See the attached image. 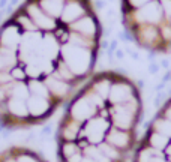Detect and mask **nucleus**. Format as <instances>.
Returning <instances> with one entry per match:
<instances>
[{"label": "nucleus", "mask_w": 171, "mask_h": 162, "mask_svg": "<svg viewBox=\"0 0 171 162\" xmlns=\"http://www.w3.org/2000/svg\"><path fill=\"white\" fill-rule=\"evenodd\" d=\"M101 23L90 0H24L0 26V126L47 122L95 74Z\"/></svg>", "instance_id": "nucleus-1"}, {"label": "nucleus", "mask_w": 171, "mask_h": 162, "mask_svg": "<svg viewBox=\"0 0 171 162\" xmlns=\"http://www.w3.org/2000/svg\"><path fill=\"white\" fill-rule=\"evenodd\" d=\"M143 99L126 75L102 71L66 104L57 126V162H129L138 144Z\"/></svg>", "instance_id": "nucleus-2"}, {"label": "nucleus", "mask_w": 171, "mask_h": 162, "mask_svg": "<svg viewBox=\"0 0 171 162\" xmlns=\"http://www.w3.org/2000/svg\"><path fill=\"white\" fill-rule=\"evenodd\" d=\"M122 20L141 48L153 53L171 50V0H122Z\"/></svg>", "instance_id": "nucleus-3"}, {"label": "nucleus", "mask_w": 171, "mask_h": 162, "mask_svg": "<svg viewBox=\"0 0 171 162\" xmlns=\"http://www.w3.org/2000/svg\"><path fill=\"white\" fill-rule=\"evenodd\" d=\"M131 162H171V98L153 117Z\"/></svg>", "instance_id": "nucleus-4"}, {"label": "nucleus", "mask_w": 171, "mask_h": 162, "mask_svg": "<svg viewBox=\"0 0 171 162\" xmlns=\"http://www.w3.org/2000/svg\"><path fill=\"white\" fill-rule=\"evenodd\" d=\"M0 162H48L41 153L24 146H11L0 152Z\"/></svg>", "instance_id": "nucleus-5"}]
</instances>
